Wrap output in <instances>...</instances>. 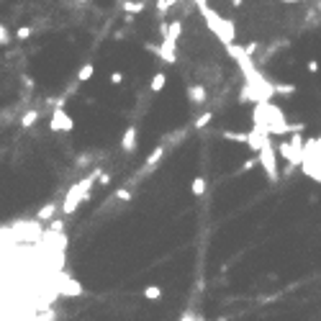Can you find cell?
<instances>
[{"mask_svg":"<svg viewBox=\"0 0 321 321\" xmlns=\"http://www.w3.org/2000/svg\"><path fill=\"white\" fill-rule=\"evenodd\" d=\"M93 75H95V65H93V62H85V65L77 70V80H80V82H88Z\"/></svg>","mask_w":321,"mask_h":321,"instance_id":"12","label":"cell"},{"mask_svg":"<svg viewBox=\"0 0 321 321\" xmlns=\"http://www.w3.org/2000/svg\"><path fill=\"white\" fill-rule=\"evenodd\" d=\"M203 13H206V21H208L211 31H213V34H219V39H221L224 44H234V34H237L234 24H231V21H226V18H219V16H216L213 11H208L206 6H203Z\"/></svg>","mask_w":321,"mask_h":321,"instance_id":"2","label":"cell"},{"mask_svg":"<svg viewBox=\"0 0 321 321\" xmlns=\"http://www.w3.org/2000/svg\"><path fill=\"white\" fill-rule=\"evenodd\" d=\"M180 34H183V24H180V21H175V24H167V36H165V41H173V44H178Z\"/></svg>","mask_w":321,"mask_h":321,"instance_id":"10","label":"cell"},{"mask_svg":"<svg viewBox=\"0 0 321 321\" xmlns=\"http://www.w3.org/2000/svg\"><path fill=\"white\" fill-rule=\"evenodd\" d=\"M165 85H167V75H165V72H157V75L152 77V82H149V90H152V93H162Z\"/></svg>","mask_w":321,"mask_h":321,"instance_id":"9","label":"cell"},{"mask_svg":"<svg viewBox=\"0 0 321 321\" xmlns=\"http://www.w3.org/2000/svg\"><path fill=\"white\" fill-rule=\"evenodd\" d=\"M211 121H213V113H211V111H206V113H201V116L193 121V129H206Z\"/></svg>","mask_w":321,"mask_h":321,"instance_id":"15","label":"cell"},{"mask_svg":"<svg viewBox=\"0 0 321 321\" xmlns=\"http://www.w3.org/2000/svg\"><path fill=\"white\" fill-rule=\"evenodd\" d=\"M144 298H146V301L162 298V288H159V285H146V288H144Z\"/></svg>","mask_w":321,"mask_h":321,"instance_id":"17","label":"cell"},{"mask_svg":"<svg viewBox=\"0 0 321 321\" xmlns=\"http://www.w3.org/2000/svg\"><path fill=\"white\" fill-rule=\"evenodd\" d=\"M8 41H11V34H8V29L3 24H0V47H6Z\"/></svg>","mask_w":321,"mask_h":321,"instance_id":"22","label":"cell"},{"mask_svg":"<svg viewBox=\"0 0 321 321\" xmlns=\"http://www.w3.org/2000/svg\"><path fill=\"white\" fill-rule=\"evenodd\" d=\"M54 213H57V201H49L47 206H41V208H39L36 219H39V221H52V219H54Z\"/></svg>","mask_w":321,"mask_h":321,"instance_id":"8","label":"cell"},{"mask_svg":"<svg viewBox=\"0 0 321 321\" xmlns=\"http://www.w3.org/2000/svg\"><path fill=\"white\" fill-rule=\"evenodd\" d=\"M231 8H242V0H231Z\"/></svg>","mask_w":321,"mask_h":321,"instance_id":"28","label":"cell"},{"mask_svg":"<svg viewBox=\"0 0 321 321\" xmlns=\"http://www.w3.org/2000/svg\"><path fill=\"white\" fill-rule=\"evenodd\" d=\"M31 34H34V29H31V26H21V29H16V39H18V41L29 39Z\"/></svg>","mask_w":321,"mask_h":321,"instance_id":"20","label":"cell"},{"mask_svg":"<svg viewBox=\"0 0 321 321\" xmlns=\"http://www.w3.org/2000/svg\"><path fill=\"white\" fill-rule=\"evenodd\" d=\"M224 139H229V141H242V144H247V131H224Z\"/></svg>","mask_w":321,"mask_h":321,"instance_id":"18","label":"cell"},{"mask_svg":"<svg viewBox=\"0 0 321 321\" xmlns=\"http://www.w3.org/2000/svg\"><path fill=\"white\" fill-rule=\"evenodd\" d=\"M49 129H52V131H65V134H70V131L75 129V121L70 118V113L65 111V105H57V108H54L52 121H49Z\"/></svg>","mask_w":321,"mask_h":321,"instance_id":"3","label":"cell"},{"mask_svg":"<svg viewBox=\"0 0 321 321\" xmlns=\"http://www.w3.org/2000/svg\"><path fill=\"white\" fill-rule=\"evenodd\" d=\"M280 3H285V6H298L301 0H280Z\"/></svg>","mask_w":321,"mask_h":321,"instance_id":"27","label":"cell"},{"mask_svg":"<svg viewBox=\"0 0 321 321\" xmlns=\"http://www.w3.org/2000/svg\"><path fill=\"white\" fill-rule=\"evenodd\" d=\"M257 159H260V167L265 170L267 180H270V183H277V178H280V167H277V149H275V144H272V139H270V136H267V139H265V144L260 146Z\"/></svg>","mask_w":321,"mask_h":321,"instance_id":"1","label":"cell"},{"mask_svg":"<svg viewBox=\"0 0 321 321\" xmlns=\"http://www.w3.org/2000/svg\"><path fill=\"white\" fill-rule=\"evenodd\" d=\"M111 82H113V85H121V82H123V72H118V70L111 72Z\"/></svg>","mask_w":321,"mask_h":321,"instance_id":"25","label":"cell"},{"mask_svg":"<svg viewBox=\"0 0 321 321\" xmlns=\"http://www.w3.org/2000/svg\"><path fill=\"white\" fill-rule=\"evenodd\" d=\"M170 3H173V6H175V3H178V0H170Z\"/></svg>","mask_w":321,"mask_h":321,"instance_id":"30","label":"cell"},{"mask_svg":"<svg viewBox=\"0 0 321 321\" xmlns=\"http://www.w3.org/2000/svg\"><path fill=\"white\" fill-rule=\"evenodd\" d=\"M190 193H193V196H203V193H206V178H203V175H198V178L193 180Z\"/></svg>","mask_w":321,"mask_h":321,"instance_id":"16","label":"cell"},{"mask_svg":"<svg viewBox=\"0 0 321 321\" xmlns=\"http://www.w3.org/2000/svg\"><path fill=\"white\" fill-rule=\"evenodd\" d=\"M165 157V146H154V152L146 157V170H152V167H157V162Z\"/></svg>","mask_w":321,"mask_h":321,"instance_id":"11","label":"cell"},{"mask_svg":"<svg viewBox=\"0 0 321 321\" xmlns=\"http://www.w3.org/2000/svg\"><path fill=\"white\" fill-rule=\"evenodd\" d=\"M173 8V3H170V0H157V13L159 16H162V13H167Z\"/></svg>","mask_w":321,"mask_h":321,"instance_id":"21","label":"cell"},{"mask_svg":"<svg viewBox=\"0 0 321 321\" xmlns=\"http://www.w3.org/2000/svg\"><path fill=\"white\" fill-rule=\"evenodd\" d=\"M116 201H131V190H129V188L116 190Z\"/></svg>","mask_w":321,"mask_h":321,"instance_id":"23","label":"cell"},{"mask_svg":"<svg viewBox=\"0 0 321 321\" xmlns=\"http://www.w3.org/2000/svg\"><path fill=\"white\" fill-rule=\"evenodd\" d=\"M198 321H203V318H198Z\"/></svg>","mask_w":321,"mask_h":321,"instance_id":"31","label":"cell"},{"mask_svg":"<svg viewBox=\"0 0 321 321\" xmlns=\"http://www.w3.org/2000/svg\"><path fill=\"white\" fill-rule=\"evenodd\" d=\"M180 321H198V316L193 311H185V313H180Z\"/></svg>","mask_w":321,"mask_h":321,"instance_id":"26","label":"cell"},{"mask_svg":"<svg viewBox=\"0 0 321 321\" xmlns=\"http://www.w3.org/2000/svg\"><path fill=\"white\" fill-rule=\"evenodd\" d=\"M136 139H139L136 126H129V129L123 131V136H121V149H123L126 154H134V152H136Z\"/></svg>","mask_w":321,"mask_h":321,"instance_id":"5","label":"cell"},{"mask_svg":"<svg viewBox=\"0 0 321 321\" xmlns=\"http://www.w3.org/2000/svg\"><path fill=\"white\" fill-rule=\"evenodd\" d=\"M75 3H90V0H75Z\"/></svg>","mask_w":321,"mask_h":321,"instance_id":"29","label":"cell"},{"mask_svg":"<svg viewBox=\"0 0 321 321\" xmlns=\"http://www.w3.org/2000/svg\"><path fill=\"white\" fill-rule=\"evenodd\" d=\"M185 93H188V100H190V105H193V108L206 105L208 93H206V88H203V85H188V88H185Z\"/></svg>","mask_w":321,"mask_h":321,"instance_id":"4","label":"cell"},{"mask_svg":"<svg viewBox=\"0 0 321 321\" xmlns=\"http://www.w3.org/2000/svg\"><path fill=\"white\" fill-rule=\"evenodd\" d=\"M39 113H41L39 108H31V111H29V113H26V116L21 118V129H31V126L36 123V118H39Z\"/></svg>","mask_w":321,"mask_h":321,"instance_id":"13","label":"cell"},{"mask_svg":"<svg viewBox=\"0 0 321 321\" xmlns=\"http://www.w3.org/2000/svg\"><path fill=\"white\" fill-rule=\"evenodd\" d=\"M157 54L162 57L167 65H175V62H178V52H175V44H173V41H162V47H157Z\"/></svg>","mask_w":321,"mask_h":321,"instance_id":"6","label":"cell"},{"mask_svg":"<svg viewBox=\"0 0 321 321\" xmlns=\"http://www.w3.org/2000/svg\"><path fill=\"white\" fill-rule=\"evenodd\" d=\"M306 70H308L311 75H316V72H318V62H316V59H308V62H306Z\"/></svg>","mask_w":321,"mask_h":321,"instance_id":"24","label":"cell"},{"mask_svg":"<svg viewBox=\"0 0 321 321\" xmlns=\"http://www.w3.org/2000/svg\"><path fill=\"white\" fill-rule=\"evenodd\" d=\"M146 8V3L144 0H123V13L131 18V16H136V13H141Z\"/></svg>","mask_w":321,"mask_h":321,"instance_id":"7","label":"cell"},{"mask_svg":"<svg viewBox=\"0 0 321 321\" xmlns=\"http://www.w3.org/2000/svg\"><path fill=\"white\" fill-rule=\"evenodd\" d=\"M257 165H260V159H257V157H249V159H244V162H242V167H239V170H242V173H249V170H252V167H257Z\"/></svg>","mask_w":321,"mask_h":321,"instance_id":"19","label":"cell"},{"mask_svg":"<svg viewBox=\"0 0 321 321\" xmlns=\"http://www.w3.org/2000/svg\"><path fill=\"white\" fill-rule=\"evenodd\" d=\"M272 90H275V95H293L295 85L293 82H277V85H272Z\"/></svg>","mask_w":321,"mask_h":321,"instance_id":"14","label":"cell"}]
</instances>
